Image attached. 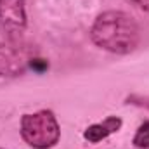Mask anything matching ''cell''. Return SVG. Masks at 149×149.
<instances>
[{"label": "cell", "mask_w": 149, "mask_h": 149, "mask_svg": "<svg viewBox=\"0 0 149 149\" xmlns=\"http://www.w3.org/2000/svg\"><path fill=\"white\" fill-rule=\"evenodd\" d=\"M19 134L31 149H52L61 139V125L52 109H38L21 116Z\"/></svg>", "instance_id": "2"}, {"label": "cell", "mask_w": 149, "mask_h": 149, "mask_svg": "<svg viewBox=\"0 0 149 149\" xmlns=\"http://www.w3.org/2000/svg\"><path fill=\"white\" fill-rule=\"evenodd\" d=\"M31 56L19 47V42H0V76L16 78L30 70Z\"/></svg>", "instance_id": "4"}, {"label": "cell", "mask_w": 149, "mask_h": 149, "mask_svg": "<svg viewBox=\"0 0 149 149\" xmlns=\"http://www.w3.org/2000/svg\"><path fill=\"white\" fill-rule=\"evenodd\" d=\"M132 144L137 149H149V120H144L137 127L134 139H132Z\"/></svg>", "instance_id": "6"}, {"label": "cell", "mask_w": 149, "mask_h": 149, "mask_svg": "<svg viewBox=\"0 0 149 149\" xmlns=\"http://www.w3.org/2000/svg\"><path fill=\"white\" fill-rule=\"evenodd\" d=\"M26 28V0H0V37L7 42H21Z\"/></svg>", "instance_id": "3"}, {"label": "cell", "mask_w": 149, "mask_h": 149, "mask_svg": "<svg viewBox=\"0 0 149 149\" xmlns=\"http://www.w3.org/2000/svg\"><path fill=\"white\" fill-rule=\"evenodd\" d=\"M125 2L132 3L134 7H137V9H141V10L149 14V0H125Z\"/></svg>", "instance_id": "9"}, {"label": "cell", "mask_w": 149, "mask_h": 149, "mask_svg": "<svg viewBox=\"0 0 149 149\" xmlns=\"http://www.w3.org/2000/svg\"><path fill=\"white\" fill-rule=\"evenodd\" d=\"M125 104H132L137 108L149 109V95H141V94H128L125 97Z\"/></svg>", "instance_id": "7"}, {"label": "cell", "mask_w": 149, "mask_h": 149, "mask_svg": "<svg viewBox=\"0 0 149 149\" xmlns=\"http://www.w3.org/2000/svg\"><path fill=\"white\" fill-rule=\"evenodd\" d=\"M0 149H5V148H0Z\"/></svg>", "instance_id": "10"}, {"label": "cell", "mask_w": 149, "mask_h": 149, "mask_svg": "<svg viewBox=\"0 0 149 149\" xmlns=\"http://www.w3.org/2000/svg\"><path fill=\"white\" fill-rule=\"evenodd\" d=\"M90 42L116 56L132 54L141 43V26L134 16L125 10H104L101 12L88 31Z\"/></svg>", "instance_id": "1"}, {"label": "cell", "mask_w": 149, "mask_h": 149, "mask_svg": "<svg viewBox=\"0 0 149 149\" xmlns=\"http://www.w3.org/2000/svg\"><path fill=\"white\" fill-rule=\"evenodd\" d=\"M123 127V120L116 114L106 116L102 121L92 123L83 130V139L88 144H99L101 141H106L108 137H111L113 134L120 132Z\"/></svg>", "instance_id": "5"}, {"label": "cell", "mask_w": 149, "mask_h": 149, "mask_svg": "<svg viewBox=\"0 0 149 149\" xmlns=\"http://www.w3.org/2000/svg\"><path fill=\"white\" fill-rule=\"evenodd\" d=\"M30 70H33V71H37V73H43V71H47L49 70V63L45 61V59H40V57H31L30 59Z\"/></svg>", "instance_id": "8"}]
</instances>
